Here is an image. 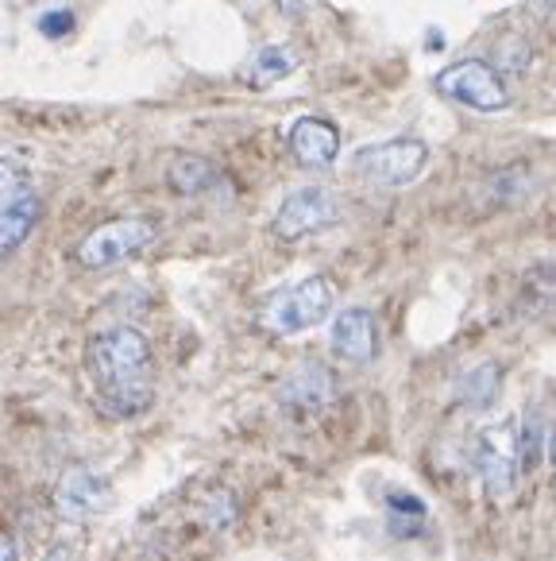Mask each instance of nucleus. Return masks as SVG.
I'll use <instances>...</instances> for the list:
<instances>
[{
  "instance_id": "f257e3e1",
  "label": "nucleus",
  "mask_w": 556,
  "mask_h": 561,
  "mask_svg": "<svg viewBox=\"0 0 556 561\" xmlns=\"http://www.w3.org/2000/svg\"><path fill=\"white\" fill-rule=\"evenodd\" d=\"M93 399L108 419H136L155 403V353L136 325H113L85 345Z\"/></svg>"
},
{
  "instance_id": "f03ea898",
  "label": "nucleus",
  "mask_w": 556,
  "mask_h": 561,
  "mask_svg": "<svg viewBox=\"0 0 556 561\" xmlns=\"http://www.w3.org/2000/svg\"><path fill=\"white\" fill-rule=\"evenodd\" d=\"M333 314V283L325 275H310L302 283H290V287L275 290V295L263 302L259 322L267 325L278 337H294L313 325H321Z\"/></svg>"
},
{
  "instance_id": "7ed1b4c3",
  "label": "nucleus",
  "mask_w": 556,
  "mask_h": 561,
  "mask_svg": "<svg viewBox=\"0 0 556 561\" xmlns=\"http://www.w3.org/2000/svg\"><path fill=\"white\" fill-rule=\"evenodd\" d=\"M429 163V144L417 136H394L383 144H368L352 156V171L371 186H386V191H402Z\"/></svg>"
},
{
  "instance_id": "20e7f679",
  "label": "nucleus",
  "mask_w": 556,
  "mask_h": 561,
  "mask_svg": "<svg viewBox=\"0 0 556 561\" xmlns=\"http://www.w3.org/2000/svg\"><path fill=\"white\" fill-rule=\"evenodd\" d=\"M437 93L464 108H475V113H502L510 108V85L507 75L483 58H464V62H452L441 75L433 78Z\"/></svg>"
},
{
  "instance_id": "39448f33",
  "label": "nucleus",
  "mask_w": 556,
  "mask_h": 561,
  "mask_svg": "<svg viewBox=\"0 0 556 561\" xmlns=\"http://www.w3.org/2000/svg\"><path fill=\"white\" fill-rule=\"evenodd\" d=\"M155 237H159V225L151 217H116V221L97 225L78 244V264L90 267V272H105V267H116L124 260L139 256Z\"/></svg>"
},
{
  "instance_id": "423d86ee",
  "label": "nucleus",
  "mask_w": 556,
  "mask_h": 561,
  "mask_svg": "<svg viewBox=\"0 0 556 561\" xmlns=\"http://www.w3.org/2000/svg\"><path fill=\"white\" fill-rule=\"evenodd\" d=\"M0 194H4V202H0V248L16 252L39 225L43 202L32 174L16 159H4V167H0Z\"/></svg>"
},
{
  "instance_id": "0eeeda50",
  "label": "nucleus",
  "mask_w": 556,
  "mask_h": 561,
  "mask_svg": "<svg viewBox=\"0 0 556 561\" xmlns=\"http://www.w3.org/2000/svg\"><path fill=\"white\" fill-rule=\"evenodd\" d=\"M340 221H344V206L333 191H325V186H302V191L282 198V206L275 209L270 229H275L278 240H290V244H294V240L317 237V232L333 229V225H340Z\"/></svg>"
},
{
  "instance_id": "6e6552de",
  "label": "nucleus",
  "mask_w": 556,
  "mask_h": 561,
  "mask_svg": "<svg viewBox=\"0 0 556 561\" xmlns=\"http://www.w3.org/2000/svg\"><path fill=\"white\" fill-rule=\"evenodd\" d=\"M475 472L483 480V492L487 500H507L514 492L518 477H522V465H518V442H507L502 434L487 430L475 446Z\"/></svg>"
},
{
  "instance_id": "1a4fd4ad",
  "label": "nucleus",
  "mask_w": 556,
  "mask_h": 561,
  "mask_svg": "<svg viewBox=\"0 0 556 561\" xmlns=\"http://www.w3.org/2000/svg\"><path fill=\"white\" fill-rule=\"evenodd\" d=\"M328 345L340 360L348 364H371L379 356V325L368 306H348L333 318Z\"/></svg>"
},
{
  "instance_id": "9d476101",
  "label": "nucleus",
  "mask_w": 556,
  "mask_h": 561,
  "mask_svg": "<svg viewBox=\"0 0 556 561\" xmlns=\"http://www.w3.org/2000/svg\"><path fill=\"white\" fill-rule=\"evenodd\" d=\"M336 396V376L321 360H302L294 371H287V380L278 388V403H287L290 411L317 414L333 403Z\"/></svg>"
},
{
  "instance_id": "9b49d317",
  "label": "nucleus",
  "mask_w": 556,
  "mask_h": 561,
  "mask_svg": "<svg viewBox=\"0 0 556 561\" xmlns=\"http://www.w3.org/2000/svg\"><path fill=\"white\" fill-rule=\"evenodd\" d=\"M108 495H113V488H108V480L97 477V472H85V469L66 472L55 488V512L62 515L66 523H85L97 512H105Z\"/></svg>"
},
{
  "instance_id": "f8f14e48",
  "label": "nucleus",
  "mask_w": 556,
  "mask_h": 561,
  "mask_svg": "<svg viewBox=\"0 0 556 561\" xmlns=\"http://www.w3.org/2000/svg\"><path fill=\"white\" fill-rule=\"evenodd\" d=\"M287 144L298 163L310 167V171H325L340 156V133H336V124H328L325 116H298L290 124Z\"/></svg>"
},
{
  "instance_id": "ddd939ff",
  "label": "nucleus",
  "mask_w": 556,
  "mask_h": 561,
  "mask_svg": "<svg viewBox=\"0 0 556 561\" xmlns=\"http://www.w3.org/2000/svg\"><path fill=\"white\" fill-rule=\"evenodd\" d=\"M171 186L182 194V198H205V194L221 191L224 174L201 156H178L171 163Z\"/></svg>"
},
{
  "instance_id": "4468645a",
  "label": "nucleus",
  "mask_w": 556,
  "mask_h": 561,
  "mask_svg": "<svg viewBox=\"0 0 556 561\" xmlns=\"http://www.w3.org/2000/svg\"><path fill=\"white\" fill-rule=\"evenodd\" d=\"M499 388H502V368L495 360H483L460 376L456 399L467 407V411H487V407L499 399Z\"/></svg>"
},
{
  "instance_id": "2eb2a0df",
  "label": "nucleus",
  "mask_w": 556,
  "mask_h": 561,
  "mask_svg": "<svg viewBox=\"0 0 556 561\" xmlns=\"http://www.w3.org/2000/svg\"><path fill=\"white\" fill-rule=\"evenodd\" d=\"M298 67V55L290 47H282V43H267V47H259L252 55V62L244 67V75L252 78V85H270L278 82V78H287L290 70Z\"/></svg>"
},
{
  "instance_id": "dca6fc26",
  "label": "nucleus",
  "mask_w": 556,
  "mask_h": 561,
  "mask_svg": "<svg viewBox=\"0 0 556 561\" xmlns=\"http://www.w3.org/2000/svg\"><path fill=\"white\" fill-rule=\"evenodd\" d=\"M495 62H499L502 75H525L533 67V43L518 32L502 35L499 47H495Z\"/></svg>"
},
{
  "instance_id": "f3484780",
  "label": "nucleus",
  "mask_w": 556,
  "mask_h": 561,
  "mask_svg": "<svg viewBox=\"0 0 556 561\" xmlns=\"http://www.w3.org/2000/svg\"><path fill=\"white\" fill-rule=\"evenodd\" d=\"M518 465H522V472H533L541 461V449H548L545 434H541V419L537 411H530L522 419V430H518Z\"/></svg>"
},
{
  "instance_id": "a211bd4d",
  "label": "nucleus",
  "mask_w": 556,
  "mask_h": 561,
  "mask_svg": "<svg viewBox=\"0 0 556 561\" xmlns=\"http://www.w3.org/2000/svg\"><path fill=\"white\" fill-rule=\"evenodd\" d=\"M39 32L47 35V39H58V35H70V32H74V12H66V9L43 12V16H39Z\"/></svg>"
},
{
  "instance_id": "6ab92c4d",
  "label": "nucleus",
  "mask_w": 556,
  "mask_h": 561,
  "mask_svg": "<svg viewBox=\"0 0 556 561\" xmlns=\"http://www.w3.org/2000/svg\"><path fill=\"white\" fill-rule=\"evenodd\" d=\"M391 504V519H402V515H409V519H426V504L417 500V495H391L386 500Z\"/></svg>"
},
{
  "instance_id": "aec40b11",
  "label": "nucleus",
  "mask_w": 556,
  "mask_h": 561,
  "mask_svg": "<svg viewBox=\"0 0 556 561\" xmlns=\"http://www.w3.org/2000/svg\"><path fill=\"white\" fill-rule=\"evenodd\" d=\"M533 279H537L541 287L553 290V295H556V264H541V267H533Z\"/></svg>"
},
{
  "instance_id": "412c9836",
  "label": "nucleus",
  "mask_w": 556,
  "mask_h": 561,
  "mask_svg": "<svg viewBox=\"0 0 556 561\" xmlns=\"http://www.w3.org/2000/svg\"><path fill=\"white\" fill-rule=\"evenodd\" d=\"M43 561H78V550H74V546H66V542H55Z\"/></svg>"
},
{
  "instance_id": "4be33fe9",
  "label": "nucleus",
  "mask_w": 556,
  "mask_h": 561,
  "mask_svg": "<svg viewBox=\"0 0 556 561\" xmlns=\"http://www.w3.org/2000/svg\"><path fill=\"white\" fill-rule=\"evenodd\" d=\"M0 561H20V550H16V542H12L9 535L0 538Z\"/></svg>"
},
{
  "instance_id": "5701e85b",
  "label": "nucleus",
  "mask_w": 556,
  "mask_h": 561,
  "mask_svg": "<svg viewBox=\"0 0 556 561\" xmlns=\"http://www.w3.org/2000/svg\"><path fill=\"white\" fill-rule=\"evenodd\" d=\"M548 461H553V469H556V426H553V434H548Z\"/></svg>"
},
{
  "instance_id": "b1692460",
  "label": "nucleus",
  "mask_w": 556,
  "mask_h": 561,
  "mask_svg": "<svg viewBox=\"0 0 556 561\" xmlns=\"http://www.w3.org/2000/svg\"><path fill=\"white\" fill-rule=\"evenodd\" d=\"M275 4H287V9H294V12L302 9V0H275Z\"/></svg>"
}]
</instances>
